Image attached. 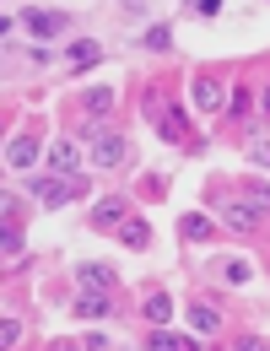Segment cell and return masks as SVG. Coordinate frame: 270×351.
<instances>
[{
    "label": "cell",
    "instance_id": "14",
    "mask_svg": "<svg viewBox=\"0 0 270 351\" xmlns=\"http://www.w3.org/2000/svg\"><path fill=\"white\" fill-rule=\"evenodd\" d=\"M76 108H82V119H108L114 114V87H87L76 97Z\"/></svg>",
    "mask_w": 270,
    "mask_h": 351
},
{
    "label": "cell",
    "instance_id": "16",
    "mask_svg": "<svg viewBox=\"0 0 270 351\" xmlns=\"http://www.w3.org/2000/svg\"><path fill=\"white\" fill-rule=\"evenodd\" d=\"M119 243H125V249H151V221L130 211V217L119 221Z\"/></svg>",
    "mask_w": 270,
    "mask_h": 351
},
{
    "label": "cell",
    "instance_id": "21",
    "mask_svg": "<svg viewBox=\"0 0 270 351\" xmlns=\"http://www.w3.org/2000/svg\"><path fill=\"white\" fill-rule=\"evenodd\" d=\"M243 157H249L254 168H270V141L265 135H249V141H243Z\"/></svg>",
    "mask_w": 270,
    "mask_h": 351
},
{
    "label": "cell",
    "instance_id": "7",
    "mask_svg": "<svg viewBox=\"0 0 270 351\" xmlns=\"http://www.w3.org/2000/svg\"><path fill=\"white\" fill-rule=\"evenodd\" d=\"M130 217V195H103V200H92V232H119V221Z\"/></svg>",
    "mask_w": 270,
    "mask_h": 351
},
{
    "label": "cell",
    "instance_id": "17",
    "mask_svg": "<svg viewBox=\"0 0 270 351\" xmlns=\"http://www.w3.org/2000/svg\"><path fill=\"white\" fill-rule=\"evenodd\" d=\"M217 276H222L227 287H249V281H254V265L238 260V254H222V260H217Z\"/></svg>",
    "mask_w": 270,
    "mask_h": 351
},
{
    "label": "cell",
    "instance_id": "9",
    "mask_svg": "<svg viewBox=\"0 0 270 351\" xmlns=\"http://www.w3.org/2000/svg\"><path fill=\"white\" fill-rule=\"evenodd\" d=\"M60 54H65V76H82L103 60V44L97 38H71V44H60Z\"/></svg>",
    "mask_w": 270,
    "mask_h": 351
},
{
    "label": "cell",
    "instance_id": "3",
    "mask_svg": "<svg viewBox=\"0 0 270 351\" xmlns=\"http://www.w3.org/2000/svg\"><path fill=\"white\" fill-rule=\"evenodd\" d=\"M217 221L232 227V232H260V227H265V211H260L243 189H232V195H222V206H217Z\"/></svg>",
    "mask_w": 270,
    "mask_h": 351
},
{
    "label": "cell",
    "instance_id": "18",
    "mask_svg": "<svg viewBox=\"0 0 270 351\" xmlns=\"http://www.w3.org/2000/svg\"><path fill=\"white\" fill-rule=\"evenodd\" d=\"M140 313H146V324H173V298H168V292H151V298L140 303Z\"/></svg>",
    "mask_w": 270,
    "mask_h": 351
},
{
    "label": "cell",
    "instance_id": "10",
    "mask_svg": "<svg viewBox=\"0 0 270 351\" xmlns=\"http://www.w3.org/2000/svg\"><path fill=\"white\" fill-rule=\"evenodd\" d=\"M146 346L151 351H200V341L189 330H173V324H146Z\"/></svg>",
    "mask_w": 270,
    "mask_h": 351
},
{
    "label": "cell",
    "instance_id": "11",
    "mask_svg": "<svg viewBox=\"0 0 270 351\" xmlns=\"http://www.w3.org/2000/svg\"><path fill=\"white\" fill-rule=\"evenodd\" d=\"M71 313H76V319H92V324H97V319H108V313H114L108 287H82V292L71 298Z\"/></svg>",
    "mask_w": 270,
    "mask_h": 351
},
{
    "label": "cell",
    "instance_id": "5",
    "mask_svg": "<svg viewBox=\"0 0 270 351\" xmlns=\"http://www.w3.org/2000/svg\"><path fill=\"white\" fill-rule=\"evenodd\" d=\"M82 162H87V152H82L76 135H60V141L44 146V168L49 173H82Z\"/></svg>",
    "mask_w": 270,
    "mask_h": 351
},
{
    "label": "cell",
    "instance_id": "25",
    "mask_svg": "<svg viewBox=\"0 0 270 351\" xmlns=\"http://www.w3.org/2000/svg\"><path fill=\"white\" fill-rule=\"evenodd\" d=\"M184 11H189V16H217L222 0H184Z\"/></svg>",
    "mask_w": 270,
    "mask_h": 351
},
{
    "label": "cell",
    "instance_id": "1",
    "mask_svg": "<svg viewBox=\"0 0 270 351\" xmlns=\"http://www.w3.org/2000/svg\"><path fill=\"white\" fill-rule=\"evenodd\" d=\"M87 162L97 168V173H119V168H130L135 162V146L125 130H103L87 141Z\"/></svg>",
    "mask_w": 270,
    "mask_h": 351
},
{
    "label": "cell",
    "instance_id": "24",
    "mask_svg": "<svg viewBox=\"0 0 270 351\" xmlns=\"http://www.w3.org/2000/svg\"><path fill=\"white\" fill-rule=\"evenodd\" d=\"M22 335H27V330H22V319H11V313H5V319H0V346H16Z\"/></svg>",
    "mask_w": 270,
    "mask_h": 351
},
{
    "label": "cell",
    "instance_id": "23",
    "mask_svg": "<svg viewBox=\"0 0 270 351\" xmlns=\"http://www.w3.org/2000/svg\"><path fill=\"white\" fill-rule=\"evenodd\" d=\"M249 103H254V92H249V87H227V108H232V119H243ZM227 108H222V114H227Z\"/></svg>",
    "mask_w": 270,
    "mask_h": 351
},
{
    "label": "cell",
    "instance_id": "2",
    "mask_svg": "<svg viewBox=\"0 0 270 351\" xmlns=\"http://www.w3.org/2000/svg\"><path fill=\"white\" fill-rule=\"evenodd\" d=\"M27 189H33L38 206H71V200L87 189V178H82V173H33V178H27Z\"/></svg>",
    "mask_w": 270,
    "mask_h": 351
},
{
    "label": "cell",
    "instance_id": "8",
    "mask_svg": "<svg viewBox=\"0 0 270 351\" xmlns=\"http://www.w3.org/2000/svg\"><path fill=\"white\" fill-rule=\"evenodd\" d=\"M184 324H189L195 335H222V330H227L222 308H217V303H206V298H195V303H184Z\"/></svg>",
    "mask_w": 270,
    "mask_h": 351
},
{
    "label": "cell",
    "instance_id": "12",
    "mask_svg": "<svg viewBox=\"0 0 270 351\" xmlns=\"http://www.w3.org/2000/svg\"><path fill=\"white\" fill-rule=\"evenodd\" d=\"M217 232H222V221L211 217V211H184L179 217V238L184 243H211Z\"/></svg>",
    "mask_w": 270,
    "mask_h": 351
},
{
    "label": "cell",
    "instance_id": "22",
    "mask_svg": "<svg viewBox=\"0 0 270 351\" xmlns=\"http://www.w3.org/2000/svg\"><path fill=\"white\" fill-rule=\"evenodd\" d=\"M238 189H243V195H249V200H254V206H260V211L270 217V184H265V178H243Z\"/></svg>",
    "mask_w": 270,
    "mask_h": 351
},
{
    "label": "cell",
    "instance_id": "15",
    "mask_svg": "<svg viewBox=\"0 0 270 351\" xmlns=\"http://www.w3.org/2000/svg\"><path fill=\"white\" fill-rule=\"evenodd\" d=\"M157 135H162L168 146H184V141H189V114H184V108H162V114H157Z\"/></svg>",
    "mask_w": 270,
    "mask_h": 351
},
{
    "label": "cell",
    "instance_id": "6",
    "mask_svg": "<svg viewBox=\"0 0 270 351\" xmlns=\"http://www.w3.org/2000/svg\"><path fill=\"white\" fill-rule=\"evenodd\" d=\"M189 97H195L200 114H222V108H227V82L217 76V71H200L195 87H189Z\"/></svg>",
    "mask_w": 270,
    "mask_h": 351
},
{
    "label": "cell",
    "instance_id": "20",
    "mask_svg": "<svg viewBox=\"0 0 270 351\" xmlns=\"http://www.w3.org/2000/svg\"><path fill=\"white\" fill-rule=\"evenodd\" d=\"M168 44H173V27H168V22H151V27L140 33V49H151V54H162Z\"/></svg>",
    "mask_w": 270,
    "mask_h": 351
},
{
    "label": "cell",
    "instance_id": "4",
    "mask_svg": "<svg viewBox=\"0 0 270 351\" xmlns=\"http://www.w3.org/2000/svg\"><path fill=\"white\" fill-rule=\"evenodd\" d=\"M16 27H27V33H33V44H54V38L71 27V16H65V11H38V5H22V11H16Z\"/></svg>",
    "mask_w": 270,
    "mask_h": 351
},
{
    "label": "cell",
    "instance_id": "27",
    "mask_svg": "<svg viewBox=\"0 0 270 351\" xmlns=\"http://www.w3.org/2000/svg\"><path fill=\"white\" fill-rule=\"evenodd\" d=\"M260 114H270V82L260 87Z\"/></svg>",
    "mask_w": 270,
    "mask_h": 351
},
{
    "label": "cell",
    "instance_id": "26",
    "mask_svg": "<svg viewBox=\"0 0 270 351\" xmlns=\"http://www.w3.org/2000/svg\"><path fill=\"white\" fill-rule=\"evenodd\" d=\"M119 11L125 16H146V0H119Z\"/></svg>",
    "mask_w": 270,
    "mask_h": 351
},
{
    "label": "cell",
    "instance_id": "19",
    "mask_svg": "<svg viewBox=\"0 0 270 351\" xmlns=\"http://www.w3.org/2000/svg\"><path fill=\"white\" fill-rule=\"evenodd\" d=\"M76 281H82V287H108V292H114L119 276H114V265H76Z\"/></svg>",
    "mask_w": 270,
    "mask_h": 351
},
{
    "label": "cell",
    "instance_id": "13",
    "mask_svg": "<svg viewBox=\"0 0 270 351\" xmlns=\"http://www.w3.org/2000/svg\"><path fill=\"white\" fill-rule=\"evenodd\" d=\"M44 157V146H38V135H16V141H5V168H16V173H27L33 162Z\"/></svg>",
    "mask_w": 270,
    "mask_h": 351
}]
</instances>
